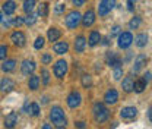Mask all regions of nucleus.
Instances as JSON below:
<instances>
[{"label":"nucleus","mask_w":152,"mask_h":129,"mask_svg":"<svg viewBox=\"0 0 152 129\" xmlns=\"http://www.w3.org/2000/svg\"><path fill=\"white\" fill-rule=\"evenodd\" d=\"M50 120H51V123L57 126V128H66V125H67V119H66V116H64V111L61 107H58V106H54L51 110H50Z\"/></svg>","instance_id":"f257e3e1"},{"label":"nucleus","mask_w":152,"mask_h":129,"mask_svg":"<svg viewBox=\"0 0 152 129\" xmlns=\"http://www.w3.org/2000/svg\"><path fill=\"white\" fill-rule=\"evenodd\" d=\"M92 111H94L95 120H96L98 123H102V122H105V120L108 119V116H110V111H108V109H107V107H105L102 103H95Z\"/></svg>","instance_id":"f03ea898"},{"label":"nucleus","mask_w":152,"mask_h":129,"mask_svg":"<svg viewBox=\"0 0 152 129\" xmlns=\"http://www.w3.org/2000/svg\"><path fill=\"white\" fill-rule=\"evenodd\" d=\"M80 18H82V15L77 12V10H72L66 19H64V22H66V27L69 28V29H75L76 27L79 25V22H80Z\"/></svg>","instance_id":"7ed1b4c3"},{"label":"nucleus","mask_w":152,"mask_h":129,"mask_svg":"<svg viewBox=\"0 0 152 129\" xmlns=\"http://www.w3.org/2000/svg\"><path fill=\"white\" fill-rule=\"evenodd\" d=\"M53 72L56 75V78H58V79L64 78V75L67 74V62L63 60V59L57 60L56 65H54V68H53Z\"/></svg>","instance_id":"20e7f679"},{"label":"nucleus","mask_w":152,"mask_h":129,"mask_svg":"<svg viewBox=\"0 0 152 129\" xmlns=\"http://www.w3.org/2000/svg\"><path fill=\"white\" fill-rule=\"evenodd\" d=\"M114 6H115V0H101L99 1V6H98L99 16H105L108 12H111V9H113Z\"/></svg>","instance_id":"39448f33"},{"label":"nucleus","mask_w":152,"mask_h":129,"mask_svg":"<svg viewBox=\"0 0 152 129\" xmlns=\"http://www.w3.org/2000/svg\"><path fill=\"white\" fill-rule=\"evenodd\" d=\"M133 43V35L130 32H121L118 35V41H117V46L120 49H129Z\"/></svg>","instance_id":"423d86ee"},{"label":"nucleus","mask_w":152,"mask_h":129,"mask_svg":"<svg viewBox=\"0 0 152 129\" xmlns=\"http://www.w3.org/2000/svg\"><path fill=\"white\" fill-rule=\"evenodd\" d=\"M120 116H121L123 120H129V122H130L133 119H136V116H137V109L133 107V106L123 107V109L120 110Z\"/></svg>","instance_id":"0eeeda50"},{"label":"nucleus","mask_w":152,"mask_h":129,"mask_svg":"<svg viewBox=\"0 0 152 129\" xmlns=\"http://www.w3.org/2000/svg\"><path fill=\"white\" fill-rule=\"evenodd\" d=\"M80 103H82V95H80L77 91H72L69 95H67V106H69L70 109L79 107Z\"/></svg>","instance_id":"6e6552de"},{"label":"nucleus","mask_w":152,"mask_h":129,"mask_svg":"<svg viewBox=\"0 0 152 129\" xmlns=\"http://www.w3.org/2000/svg\"><path fill=\"white\" fill-rule=\"evenodd\" d=\"M10 40H12V43H13L16 47H23L25 43H26V37H25V34H23L22 31H15V32H12Z\"/></svg>","instance_id":"1a4fd4ad"},{"label":"nucleus","mask_w":152,"mask_h":129,"mask_svg":"<svg viewBox=\"0 0 152 129\" xmlns=\"http://www.w3.org/2000/svg\"><path fill=\"white\" fill-rule=\"evenodd\" d=\"M105 62L110 68H118L121 65V59L115 55L114 52H108L107 56H105Z\"/></svg>","instance_id":"9d476101"},{"label":"nucleus","mask_w":152,"mask_h":129,"mask_svg":"<svg viewBox=\"0 0 152 129\" xmlns=\"http://www.w3.org/2000/svg\"><path fill=\"white\" fill-rule=\"evenodd\" d=\"M35 68H37V65H35V62H34V60H23V62H22V65H20V71H22V74L23 75L34 74Z\"/></svg>","instance_id":"9b49d317"},{"label":"nucleus","mask_w":152,"mask_h":129,"mask_svg":"<svg viewBox=\"0 0 152 129\" xmlns=\"http://www.w3.org/2000/svg\"><path fill=\"white\" fill-rule=\"evenodd\" d=\"M23 111H25L26 114H29V116H39V106H38L37 103H29V101H26V103L23 104Z\"/></svg>","instance_id":"f8f14e48"},{"label":"nucleus","mask_w":152,"mask_h":129,"mask_svg":"<svg viewBox=\"0 0 152 129\" xmlns=\"http://www.w3.org/2000/svg\"><path fill=\"white\" fill-rule=\"evenodd\" d=\"M80 21H82V24H83L85 28L91 27V25L95 22V12L92 10V9H88V10L85 12V15L80 18Z\"/></svg>","instance_id":"ddd939ff"},{"label":"nucleus","mask_w":152,"mask_h":129,"mask_svg":"<svg viewBox=\"0 0 152 129\" xmlns=\"http://www.w3.org/2000/svg\"><path fill=\"white\" fill-rule=\"evenodd\" d=\"M15 88V82L10 78H3L0 81V91L1 92H10Z\"/></svg>","instance_id":"4468645a"},{"label":"nucleus","mask_w":152,"mask_h":129,"mask_svg":"<svg viewBox=\"0 0 152 129\" xmlns=\"http://www.w3.org/2000/svg\"><path fill=\"white\" fill-rule=\"evenodd\" d=\"M117 100H118V92L115 91V90H113V88L108 90V91L105 92V95H104V101L107 104H115Z\"/></svg>","instance_id":"2eb2a0df"},{"label":"nucleus","mask_w":152,"mask_h":129,"mask_svg":"<svg viewBox=\"0 0 152 129\" xmlns=\"http://www.w3.org/2000/svg\"><path fill=\"white\" fill-rule=\"evenodd\" d=\"M146 62H148V57L145 55H139L136 57V60H134V65H133V72H139L145 65H146Z\"/></svg>","instance_id":"dca6fc26"},{"label":"nucleus","mask_w":152,"mask_h":129,"mask_svg":"<svg viewBox=\"0 0 152 129\" xmlns=\"http://www.w3.org/2000/svg\"><path fill=\"white\" fill-rule=\"evenodd\" d=\"M16 123H18V114L15 111L9 113L4 119V128H15Z\"/></svg>","instance_id":"f3484780"},{"label":"nucleus","mask_w":152,"mask_h":129,"mask_svg":"<svg viewBox=\"0 0 152 129\" xmlns=\"http://www.w3.org/2000/svg\"><path fill=\"white\" fill-rule=\"evenodd\" d=\"M53 50L56 52L57 55H66V53L69 52V44H67L66 41H58V43H54Z\"/></svg>","instance_id":"a211bd4d"},{"label":"nucleus","mask_w":152,"mask_h":129,"mask_svg":"<svg viewBox=\"0 0 152 129\" xmlns=\"http://www.w3.org/2000/svg\"><path fill=\"white\" fill-rule=\"evenodd\" d=\"M75 52H77V53H82L83 50H85V47H86V40H85V37L83 35H79V37L75 40Z\"/></svg>","instance_id":"6ab92c4d"},{"label":"nucleus","mask_w":152,"mask_h":129,"mask_svg":"<svg viewBox=\"0 0 152 129\" xmlns=\"http://www.w3.org/2000/svg\"><path fill=\"white\" fill-rule=\"evenodd\" d=\"M15 10H16V3L13 0H7V1L3 3V12L6 15H12Z\"/></svg>","instance_id":"aec40b11"},{"label":"nucleus","mask_w":152,"mask_h":129,"mask_svg":"<svg viewBox=\"0 0 152 129\" xmlns=\"http://www.w3.org/2000/svg\"><path fill=\"white\" fill-rule=\"evenodd\" d=\"M15 68H16V60H13V59L4 60L3 65H1V71L3 72H12Z\"/></svg>","instance_id":"412c9836"},{"label":"nucleus","mask_w":152,"mask_h":129,"mask_svg":"<svg viewBox=\"0 0 152 129\" xmlns=\"http://www.w3.org/2000/svg\"><path fill=\"white\" fill-rule=\"evenodd\" d=\"M28 87H29V90H32V91L38 90V87H39V76L31 74L29 81H28Z\"/></svg>","instance_id":"4be33fe9"},{"label":"nucleus","mask_w":152,"mask_h":129,"mask_svg":"<svg viewBox=\"0 0 152 129\" xmlns=\"http://www.w3.org/2000/svg\"><path fill=\"white\" fill-rule=\"evenodd\" d=\"M47 35H48V41L53 43V41H57L58 38L61 37V32H60V29H57V28H50Z\"/></svg>","instance_id":"5701e85b"},{"label":"nucleus","mask_w":152,"mask_h":129,"mask_svg":"<svg viewBox=\"0 0 152 129\" xmlns=\"http://www.w3.org/2000/svg\"><path fill=\"white\" fill-rule=\"evenodd\" d=\"M121 88H123L126 92H132L133 91V79L130 78V76H127V78L123 79V82H121Z\"/></svg>","instance_id":"b1692460"},{"label":"nucleus","mask_w":152,"mask_h":129,"mask_svg":"<svg viewBox=\"0 0 152 129\" xmlns=\"http://www.w3.org/2000/svg\"><path fill=\"white\" fill-rule=\"evenodd\" d=\"M134 43H136L137 47H145V46L148 44V35H146V34H139V35H136Z\"/></svg>","instance_id":"393cba45"},{"label":"nucleus","mask_w":152,"mask_h":129,"mask_svg":"<svg viewBox=\"0 0 152 129\" xmlns=\"http://www.w3.org/2000/svg\"><path fill=\"white\" fill-rule=\"evenodd\" d=\"M99 41H101V34L96 32V31H92V32L89 34V46H91V47H95Z\"/></svg>","instance_id":"a878e982"},{"label":"nucleus","mask_w":152,"mask_h":129,"mask_svg":"<svg viewBox=\"0 0 152 129\" xmlns=\"http://www.w3.org/2000/svg\"><path fill=\"white\" fill-rule=\"evenodd\" d=\"M145 88H146V82H145L143 79H139V81L133 82V90L136 92H143Z\"/></svg>","instance_id":"bb28decb"},{"label":"nucleus","mask_w":152,"mask_h":129,"mask_svg":"<svg viewBox=\"0 0 152 129\" xmlns=\"http://www.w3.org/2000/svg\"><path fill=\"white\" fill-rule=\"evenodd\" d=\"M35 7V0H25L23 1V12L25 13H31Z\"/></svg>","instance_id":"cd10ccee"},{"label":"nucleus","mask_w":152,"mask_h":129,"mask_svg":"<svg viewBox=\"0 0 152 129\" xmlns=\"http://www.w3.org/2000/svg\"><path fill=\"white\" fill-rule=\"evenodd\" d=\"M23 24V18H13L10 19V21H7V22H4V27H19V25H22Z\"/></svg>","instance_id":"c85d7f7f"},{"label":"nucleus","mask_w":152,"mask_h":129,"mask_svg":"<svg viewBox=\"0 0 152 129\" xmlns=\"http://www.w3.org/2000/svg\"><path fill=\"white\" fill-rule=\"evenodd\" d=\"M47 15H48V3H41V4L38 6V16L44 18V16H47Z\"/></svg>","instance_id":"c756f323"},{"label":"nucleus","mask_w":152,"mask_h":129,"mask_svg":"<svg viewBox=\"0 0 152 129\" xmlns=\"http://www.w3.org/2000/svg\"><path fill=\"white\" fill-rule=\"evenodd\" d=\"M140 24H142V19L139 18V16H134V18H132L130 22H129V28H130V29H137V28L140 27Z\"/></svg>","instance_id":"7c9ffc66"},{"label":"nucleus","mask_w":152,"mask_h":129,"mask_svg":"<svg viewBox=\"0 0 152 129\" xmlns=\"http://www.w3.org/2000/svg\"><path fill=\"white\" fill-rule=\"evenodd\" d=\"M37 22V16L35 15H32V12L31 13H28V16L26 18H23V24H26V25H34Z\"/></svg>","instance_id":"2f4dec72"},{"label":"nucleus","mask_w":152,"mask_h":129,"mask_svg":"<svg viewBox=\"0 0 152 129\" xmlns=\"http://www.w3.org/2000/svg\"><path fill=\"white\" fill-rule=\"evenodd\" d=\"M82 85H83L85 88H89V87L92 85V79H91L89 75H83V76H82Z\"/></svg>","instance_id":"473e14b6"},{"label":"nucleus","mask_w":152,"mask_h":129,"mask_svg":"<svg viewBox=\"0 0 152 129\" xmlns=\"http://www.w3.org/2000/svg\"><path fill=\"white\" fill-rule=\"evenodd\" d=\"M44 44H45V40H44V37H38L37 40H35V43H34V49L41 50V49L44 47Z\"/></svg>","instance_id":"72a5a7b5"},{"label":"nucleus","mask_w":152,"mask_h":129,"mask_svg":"<svg viewBox=\"0 0 152 129\" xmlns=\"http://www.w3.org/2000/svg\"><path fill=\"white\" fill-rule=\"evenodd\" d=\"M121 76H123V69H121L120 66H118V68H114V72H113V78H114V79H117V81H118Z\"/></svg>","instance_id":"f704fd0d"},{"label":"nucleus","mask_w":152,"mask_h":129,"mask_svg":"<svg viewBox=\"0 0 152 129\" xmlns=\"http://www.w3.org/2000/svg\"><path fill=\"white\" fill-rule=\"evenodd\" d=\"M41 75H42V82H44L45 85H48V82H50V74H48V71H47V69H42V71H41Z\"/></svg>","instance_id":"c9c22d12"},{"label":"nucleus","mask_w":152,"mask_h":129,"mask_svg":"<svg viewBox=\"0 0 152 129\" xmlns=\"http://www.w3.org/2000/svg\"><path fill=\"white\" fill-rule=\"evenodd\" d=\"M51 60H53V57H51L50 53H45V55H42V57H41V62H42L44 65H48Z\"/></svg>","instance_id":"e433bc0d"},{"label":"nucleus","mask_w":152,"mask_h":129,"mask_svg":"<svg viewBox=\"0 0 152 129\" xmlns=\"http://www.w3.org/2000/svg\"><path fill=\"white\" fill-rule=\"evenodd\" d=\"M64 9H66V4H63V3H58V4L56 6V9H54V13L60 15V13H63V12H64Z\"/></svg>","instance_id":"4c0bfd02"},{"label":"nucleus","mask_w":152,"mask_h":129,"mask_svg":"<svg viewBox=\"0 0 152 129\" xmlns=\"http://www.w3.org/2000/svg\"><path fill=\"white\" fill-rule=\"evenodd\" d=\"M7 56V47L6 46H0V60H4Z\"/></svg>","instance_id":"58836bf2"},{"label":"nucleus","mask_w":152,"mask_h":129,"mask_svg":"<svg viewBox=\"0 0 152 129\" xmlns=\"http://www.w3.org/2000/svg\"><path fill=\"white\" fill-rule=\"evenodd\" d=\"M118 34H120V27L115 25V27L111 28V31H110V37L113 38V37H115V35H118Z\"/></svg>","instance_id":"ea45409f"},{"label":"nucleus","mask_w":152,"mask_h":129,"mask_svg":"<svg viewBox=\"0 0 152 129\" xmlns=\"http://www.w3.org/2000/svg\"><path fill=\"white\" fill-rule=\"evenodd\" d=\"M134 4H136V0H127V9L129 10L134 9Z\"/></svg>","instance_id":"a19ab883"},{"label":"nucleus","mask_w":152,"mask_h":129,"mask_svg":"<svg viewBox=\"0 0 152 129\" xmlns=\"http://www.w3.org/2000/svg\"><path fill=\"white\" fill-rule=\"evenodd\" d=\"M142 79H143V81H145V82H146V84H148V82H149V81H151V71H148V72H146V74L143 75V78H142Z\"/></svg>","instance_id":"79ce46f5"},{"label":"nucleus","mask_w":152,"mask_h":129,"mask_svg":"<svg viewBox=\"0 0 152 129\" xmlns=\"http://www.w3.org/2000/svg\"><path fill=\"white\" fill-rule=\"evenodd\" d=\"M72 1H73V4H75V6H82L86 0H72Z\"/></svg>","instance_id":"37998d69"},{"label":"nucleus","mask_w":152,"mask_h":129,"mask_svg":"<svg viewBox=\"0 0 152 129\" xmlns=\"http://www.w3.org/2000/svg\"><path fill=\"white\" fill-rule=\"evenodd\" d=\"M76 126H77V128H85V123H83V122H77V123H75Z\"/></svg>","instance_id":"c03bdc74"},{"label":"nucleus","mask_w":152,"mask_h":129,"mask_svg":"<svg viewBox=\"0 0 152 129\" xmlns=\"http://www.w3.org/2000/svg\"><path fill=\"white\" fill-rule=\"evenodd\" d=\"M1 22H3V13L0 12V24H1Z\"/></svg>","instance_id":"a18cd8bd"}]
</instances>
